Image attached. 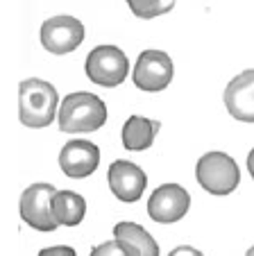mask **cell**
<instances>
[{"instance_id": "obj_1", "label": "cell", "mask_w": 254, "mask_h": 256, "mask_svg": "<svg viewBox=\"0 0 254 256\" xmlns=\"http://www.w3.org/2000/svg\"><path fill=\"white\" fill-rule=\"evenodd\" d=\"M59 104L57 88L46 80H23L19 84V118L25 127L41 130L55 120Z\"/></svg>"}, {"instance_id": "obj_2", "label": "cell", "mask_w": 254, "mask_h": 256, "mask_svg": "<svg viewBox=\"0 0 254 256\" xmlns=\"http://www.w3.org/2000/svg\"><path fill=\"white\" fill-rule=\"evenodd\" d=\"M57 118L59 130L66 134H87L107 122V104L93 93L77 91L64 98Z\"/></svg>"}, {"instance_id": "obj_3", "label": "cell", "mask_w": 254, "mask_h": 256, "mask_svg": "<svg viewBox=\"0 0 254 256\" xmlns=\"http://www.w3.org/2000/svg\"><path fill=\"white\" fill-rule=\"evenodd\" d=\"M195 179L209 195L225 198L238 188L240 170L225 152H206L195 164Z\"/></svg>"}, {"instance_id": "obj_4", "label": "cell", "mask_w": 254, "mask_h": 256, "mask_svg": "<svg viewBox=\"0 0 254 256\" xmlns=\"http://www.w3.org/2000/svg\"><path fill=\"white\" fill-rule=\"evenodd\" d=\"M87 78L98 86H118L127 80L130 72V62L125 52L116 46H98L89 52L87 64H84Z\"/></svg>"}, {"instance_id": "obj_5", "label": "cell", "mask_w": 254, "mask_h": 256, "mask_svg": "<svg viewBox=\"0 0 254 256\" xmlns=\"http://www.w3.org/2000/svg\"><path fill=\"white\" fill-rule=\"evenodd\" d=\"M55 186L50 184H32L23 190L19 202L21 220L30 224L37 232H55L59 227L57 220L53 216V198H55Z\"/></svg>"}, {"instance_id": "obj_6", "label": "cell", "mask_w": 254, "mask_h": 256, "mask_svg": "<svg viewBox=\"0 0 254 256\" xmlns=\"http://www.w3.org/2000/svg\"><path fill=\"white\" fill-rule=\"evenodd\" d=\"M191 208V195L179 184H163L148 200V216L159 224L179 222Z\"/></svg>"}, {"instance_id": "obj_7", "label": "cell", "mask_w": 254, "mask_h": 256, "mask_svg": "<svg viewBox=\"0 0 254 256\" xmlns=\"http://www.w3.org/2000/svg\"><path fill=\"white\" fill-rule=\"evenodd\" d=\"M132 80L141 91L159 93L173 80V62L163 50H145L136 59Z\"/></svg>"}, {"instance_id": "obj_8", "label": "cell", "mask_w": 254, "mask_h": 256, "mask_svg": "<svg viewBox=\"0 0 254 256\" xmlns=\"http://www.w3.org/2000/svg\"><path fill=\"white\" fill-rule=\"evenodd\" d=\"M84 25L73 16H55L41 25V46L53 54H68L80 48Z\"/></svg>"}, {"instance_id": "obj_9", "label": "cell", "mask_w": 254, "mask_h": 256, "mask_svg": "<svg viewBox=\"0 0 254 256\" xmlns=\"http://www.w3.org/2000/svg\"><path fill=\"white\" fill-rule=\"evenodd\" d=\"M107 182L109 188L120 202H139L148 186V174L132 161H114L107 170Z\"/></svg>"}, {"instance_id": "obj_10", "label": "cell", "mask_w": 254, "mask_h": 256, "mask_svg": "<svg viewBox=\"0 0 254 256\" xmlns=\"http://www.w3.org/2000/svg\"><path fill=\"white\" fill-rule=\"evenodd\" d=\"M100 166V150L91 140H68L59 152V168L71 179H84L93 174Z\"/></svg>"}, {"instance_id": "obj_11", "label": "cell", "mask_w": 254, "mask_h": 256, "mask_svg": "<svg viewBox=\"0 0 254 256\" xmlns=\"http://www.w3.org/2000/svg\"><path fill=\"white\" fill-rule=\"evenodd\" d=\"M225 106L236 120L254 122V68L243 70L227 84Z\"/></svg>"}, {"instance_id": "obj_12", "label": "cell", "mask_w": 254, "mask_h": 256, "mask_svg": "<svg viewBox=\"0 0 254 256\" xmlns=\"http://www.w3.org/2000/svg\"><path fill=\"white\" fill-rule=\"evenodd\" d=\"M114 236L125 245L130 256H159V245L150 232H145L136 222H118L114 227Z\"/></svg>"}, {"instance_id": "obj_13", "label": "cell", "mask_w": 254, "mask_h": 256, "mask_svg": "<svg viewBox=\"0 0 254 256\" xmlns=\"http://www.w3.org/2000/svg\"><path fill=\"white\" fill-rule=\"evenodd\" d=\"M161 122L159 120H150L145 116H130L127 122L123 125V145L125 150L130 152H143L148 150L150 145L154 143Z\"/></svg>"}, {"instance_id": "obj_14", "label": "cell", "mask_w": 254, "mask_h": 256, "mask_svg": "<svg viewBox=\"0 0 254 256\" xmlns=\"http://www.w3.org/2000/svg\"><path fill=\"white\" fill-rule=\"evenodd\" d=\"M53 216L59 227H77L87 216V200L75 190H57L53 198Z\"/></svg>"}, {"instance_id": "obj_15", "label": "cell", "mask_w": 254, "mask_h": 256, "mask_svg": "<svg viewBox=\"0 0 254 256\" xmlns=\"http://www.w3.org/2000/svg\"><path fill=\"white\" fill-rule=\"evenodd\" d=\"M127 7L134 16L150 20L161 14H168L175 7V0H127Z\"/></svg>"}, {"instance_id": "obj_16", "label": "cell", "mask_w": 254, "mask_h": 256, "mask_svg": "<svg viewBox=\"0 0 254 256\" xmlns=\"http://www.w3.org/2000/svg\"><path fill=\"white\" fill-rule=\"evenodd\" d=\"M89 256H130V252L125 250V245L118 240V238H114V240L100 242L98 247H93Z\"/></svg>"}, {"instance_id": "obj_17", "label": "cell", "mask_w": 254, "mask_h": 256, "mask_svg": "<svg viewBox=\"0 0 254 256\" xmlns=\"http://www.w3.org/2000/svg\"><path fill=\"white\" fill-rule=\"evenodd\" d=\"M39 256H77V252L68 245H55V247H46V250H41Z\"/></svg>"}, {"instance_id": "obj_18", "label": "cell", "mask_w": 254, "mask_h": 256, "mask_svg": "<svg viewBox=\"0 0 254 256\" xmlns=\"http://www.w3.org/2000/svg\"><path fill=\"white\" fill-rule=\"evenodd\" d=\"M168 256H204V254H202L200 250H195V247H191V245H179V247H175Z\"/></svg>"}, {"instance_id": "obj_19", "label": "cell", "mask_w": 254, "mask_h": 256, "mask_svg": "<svg viewBox=\"0 0 254 256\" xmlns=\"http://www.w3.org/2000/svg\"><path fill=\"white\" fill-rule=\"evenodd\" d=\"M247 170L254 179V150H249V154H247Z\"/></svg>"}, {"instance_id": "obj_20", "label": "cell", "mask_w": 254, "mask_h": 256, "mask_svg": "<svg viewBox=\"0 0 254 256\" xmlns=\"http://www.w3.org/2000/svg\"><path fill=\"white\" fill-rule=\"evenodd\" d=\"M245 256H254V245L249 247V250H247V254H245Z\"/></svg>"}]
</instances>
